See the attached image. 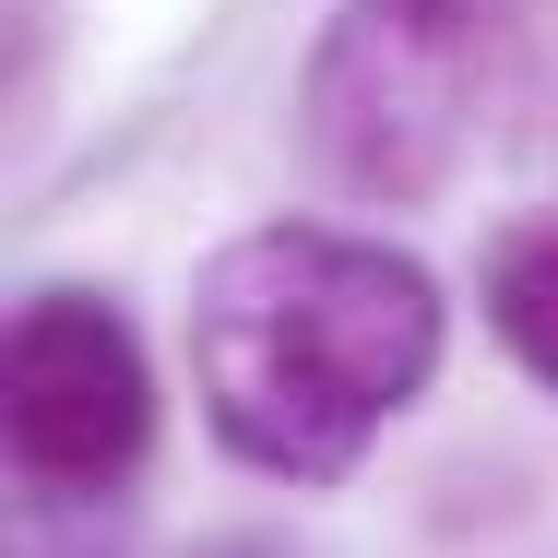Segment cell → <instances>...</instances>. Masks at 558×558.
<instances>
[{
  "mask_svg": "<svg viewBox=\"0 0 558 558\" xmlns=\"http://www.w3.org/2000/svg\"><path fill=\"white\" fill-rule=\"evenodd\" d=\"M440 274L356 226H238L191 286V380L215 440L274 487H344L440 380Z\"/></svg>",
  "mask_w": 558,
  "mask_h": 558,
  "instance_id": "cell-1",
  "label": "cell"
},
{
  "mask_svg": "<svg viewBox=\"0 0 558 558\" xmlns=\"http://www.w3.org/2000/svg\"><path fill=\"white\" fill-rule=\"evenodd\" d=\"M0 428H12V475L48 511L119 499L155 451V368L143 333L84 286H36L12 310V368H0Z\"/></svg>",
  "mask_w": 558,
  "mask_h": 558,
  "instance_id": "cell-3",
  "label": "cell"
},
{
  "mask_svg": "<svg viewBox=\"0 0 558 558\" xmlns=\"http://www.w3.org/2000/svg\"><path fill=\"white\" fill-rule=\"evenodd\" d=\"M499 96H511L499 0H333V24L298 72V131L344 203L416 215L487 143Z\"/></svg>",
  "mask_w": 558,
  "mask_h": 558,
  "instance_id": "cell-2",
  "label": "cell"
},
{
  "mask_svg": "<svg viewBox=\"0 0 558 558\" xmlns=\"http://www.w3.org/2000/svg\"><path fill=\"white\" fill-rule=\"evenodd\" d=\"M475 298H487V333L511 344V368L558 392V226H511V238H487Z\"/></svg>",
  "mask_w": 558,
  "mask_h": 558,
  "instance_id": "cell-4",
  "label": "cell"
}]
</instances>
